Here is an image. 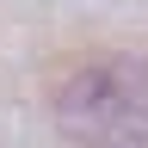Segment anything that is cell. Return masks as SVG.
Listing matches in <instances>:
<instances>
[{
  "label": "cell",
  "mask_w": 148,
  "mask_h": 148,
  "mask_svg": "<svg viewBox=\"0 0 148 148\" xmlns=\"http://www.w3.org/2000/svg\"><path fill=\"white\" fill-rule=\"evenodd\" d=\"M56 123L86 148H148V62L99 56L56 86Z\"/></svg>",
  "instance_id": "obj_1"
}]
</instances>
